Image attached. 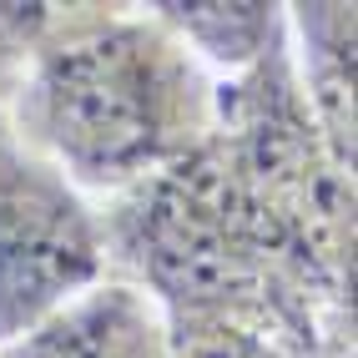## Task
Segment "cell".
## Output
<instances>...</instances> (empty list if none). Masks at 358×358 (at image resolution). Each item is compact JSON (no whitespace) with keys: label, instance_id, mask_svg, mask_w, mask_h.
<instances>
[{"label":"cell","instance_id":"1","mask_svg":"<svg viewBox=\"0 0 358 358\" xmlns=\"http://www.w3.org/2000/svg\"><path fill=\"white\" fill-rule=\"evenodd\" d=\"M106 273L177 323H252L353 353V172L323 147L288 26L217 81V122L187 157L101 207Z\"/></svg>","mask_w":358,"mask_h":358},{"label":"cell","instance_id":"2","mask_svg":"<svg viewBox=\"0 0 358 358\" xmlns=\"http://www.w3.org/2000/svg\"><path fill=\"white\" fill-rule=\"evenodd\" d=\"M6 106L81 197H116L212 131L217 81L152 6H45Z\"/></svg>","mask_w":358,"mask_h":358},{"label":"cell","instance_id":"3","mask_svg":"<svg viewBox=\"0 0 358 358\" xmlns=\"http://www.w3.org/2000/svg\"><path fill=\"white\" fill-rule=\"evenodd\" d=\"M45 6H0V343L106 278L101 212L10 122V76Z\"/></svg>","mask_w":358,"mask_h":358},{"label":"cell","instance_id":"4","mask_svg":"<svg viewBox=\"0 0 358 358\" xmlns=\"http://www.w3.org/2000/svg\"><path fill=\"white\" fill-rule=\"evenodd\" d=\"M0 358H172V328L157 298L106 273L20 338L0 343Z\"/></svg>","mask_w":358,"mask_h":358},{"label":"cell","instance_id":"5","mask_svg":"<svg viewBox=\"0 0 358 358\" xmlns=\"http://www.w3.org/2000/svg\"><path fill=\"white\" fill-rule=\"evenodd\" d=\"M282 26L323 147L353 172V6H282Z\"/></svg>","mask_w":358,"mask_h":358},{"label":"cell","instance_id":"6","mask_svg":"<svg viewBox=\"0 0 358 358\" xmlns=\"http://www.w3.org/2000/svg\"><path fill=\"white\" fill-rule=\"evenodd\" d=\"M152 15L172 31L202 66H222L227 76L248 71L282 31V6H152Z\"/></svg>","mask_w":358,"mask_h":358},{"label":"cell","instance_id":"7","mask_svg":"<svg viewBox=\"0 0 358 358\" xmlns=\"http://www.w3.org/2000/svg\"><path fill=\"white\" fill-rule=\"evenodd\" d=\"M172 358H353V353H318L252 323H177Z\"/></svg>","mask_w":358,"mask_h":358}]
</instances>
